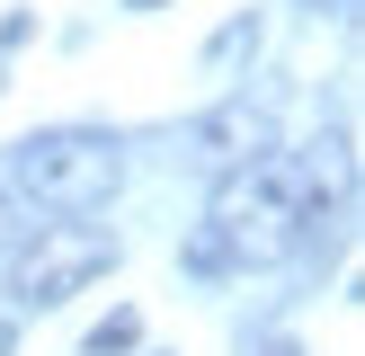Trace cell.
<instances>
[{"label": "cell", "instance_id": "cell-2", "mask_svg": "<svg viewBox=\"0 0 365 356\" xmlns=\"http://www.w3.org/2000/svg\"><path fill=\"white\" fill-rule=\"evenodd\" d=\"M9 178H18L27 205L53 214V223H81V214H98L107 196L125 187V152L107 134H89V125H53V134L9 142Z\"/></svg>", "mask_w": 365, "mask_h": 356}, {"label": "cell", "instance_id": "cell-12", "mask_svg": "<svg viewBox=\"0 0 365 356\" xmlns=\"http://www.w3.org/2000/svg\"><path fill=\"white\" fill-rule=\"evenodd\" d=\"M0 89H9V80H0Z\"/></svg>", "mask_w": 365, "mask_h": 356}, {"label": "cell", "instance_id": "cell-6", "mask_svg": "<svg viewBox=\"0 0 365 356\" xmlns=\"http://www.w3.org/2000/svg\"><path fill=\"white\" fill-rule=\"evenodd\" d=\"M241 53H259V18H232V27L214 36V53H205V80H223V71L241 63Z\"/></svg>", "mask_w": 365, "mask_h": 356}, {"label": "cell", "instance_id": "cell-10", "mask_svg": "<svg viewBox=\"0 0 365 356\" xmlns=\"http://www.w3.org/2000/svg\"><path fill=\"white\" fill-rule=\"evenodd\" d=\"M259 356H303V347H294V338H277V347H259Z\"/></svg>", "mask_w": 365, "mask_h": 356}, {"label": "cell", "instance_id": "cell-8", "mask_svg": "<svg viewBox=\"0 0 365 356\" xmlns=\"http://www.w3.org/2000/svg\"><path fill=\"white\" fill-rule=\"evenodd\" d=\"M303 9H312V18H348L356 0H303Z\"/></svg>", "mask_w": 365, "mask_h": 356}, {"label": "cell", "instance_id": "cell-9", "mask_svg": "<svg viewBox=\"0 0 365 356\" xmlns=\"http://www.w3.org/2000/svg\"><path fill=\"white\" fill-rule=\"evenodd\" d=\"M0 356H18V330H9V320H0Z\"/></svg>", "mask_w": 365, "mask_h": 356}, {"label": "cell", "instance_id": "cell-3", "mask_svg": "<svg viewBox=\"0 0 365 356\" xmlns=\"http://www.w3.org/2000/svg\"><path fill=\"white\" fill-rule=\"evenodd\" d=\"M107 267H116V241H107L98 223H36L9 241V294L27 303V312H53V303H71L81 285H98Z\"/></svg>", "mask_w": 365, "mask_h": 356}, {"label": "cell", "instance_id": "cell-7", "mask_svg": "<svg viewBox=\"0 0 365 356\" xmlns=\"http://www.w3.org/2000/svg\"><path fill=\"white\" fill-rule=\"evenodd\" d=\"M18 231H27V223H18V214H9V196H0V258H9V241H18Z\"/></svg>", "mask_w": 365, "mask_h": 356}, {"label": "cell", "instance_id": "cell-11", "mask_svg": "<svg viewBox=\"0 0 365 356\" xmlns=\"http://www.w3.org/2000/svg\"><path fill=\"white\" fill-rule=\"evenodd\" d=\"M125 9H160V0H125Z\"/></svg>", "mask_w": 365, "mask_h": 356}, {"label": "cell", "instance_id": "cell-4", "mask_svg": "<svg viewBox=\"0 0 365 356\" xmlns=\"http://www.w3.org/2000/svg\"><path fill=\"white\" fill-rule=\"evenodd\" d=\"M196 152H214L223 169L267 160V152H277V116H267V107H250V98H223L205 125H196Z\"/></svg>", "mask_w": 365, "mask_h": 356}, {"label": "cell", "instance_id": "cell-5", "mask_svg": "<svg viewBox=\"0 0 365 356\" xmlns=\"http://www.w3.org/2000/svg\"><path fill=\"white\" fill-rule=\"evenodd\" d=\"M134 347H143V320H134V312H107L98 330L81 338V356H134Z\"/></svg>", "mask_w": 365, "mask_h": 356}, {"label": "cell", "instance_id": "cell-1", "mask_svg": "<svg viewBox=\"0 0 365 356\" xmlns=\"http://www.w3.org/2000/svg\"><path fill=\"white\" fill-rule=\"evenodd\" d=\"M321 223V178L303 160L267 152V160H241V169L214 178V205H205V231H196L187 267H277L312 241Z\"/></svg>", "mask_w": 365, "mask_h": 356}]
</instances>
